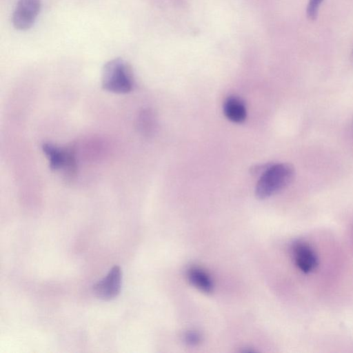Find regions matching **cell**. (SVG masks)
Masks as SVG:
<instances>
[{
    "label": "cell",
    "mask_w": 353,
    "mask_h": 353,
    "mask_svg": "<svg viewBox=\"0 0 353 353\" xmlns=\"http://www.w3.org/2000/svg\"><path fill=\"white\" fill-rule=\"evenodd\" d=\"M294 174V168L289 163L268 165L256 183V197L264 199L278 193L292 181Z\"/></svg>",
    "instance_id": "obj_1"
},
{
    "label": "cell",
    "mask_w": 353,
    "mask_h": 353,
    "mask_svg": "<svg viewBox=\"0 0 353 353\" xmlns=\"http://www.w3.org/2000/svg\"><path fill=\"white\" fill-rule=\"evenodd\" d=\"M42 150L52 170H63L71 174L76 172L77 157L74 147L62 148L50 143H45L42 145Z\"/></svg>",
    "instance_id": "obj_3"
},
{
    "label": "cell",
    "mask_w": 353,
    "mask_h": 353,
    "mask_svg": "<svg viewBox=\"0 0 353 353\" xmlns=\"http://www.w3.org/2000/svg\"><path fill=\"white\" fill-rule=\"evenodd\" d=\"M184 341L189 345H196L200 343L201 337L199 332L196 331H189L183 336Z\"/></svg>",
    "instance_id": "obj_11"
},
{
    "label": "cell",
    "mask_w": 353,
    "mask_h": 353,
    "mask_svg": "<svg viewBox=\"0 0 353 353\" xmlns=\"http://www.w3.org/2000/svg\"><path fill=\"white\" fill-rule=\"evenodd\" d=\"M294 262L298 268L304 273L314 270L318 265L316 255L306 243L296 241L292 245Z\"/></svg>",
    "instance_id": "obj_6"
},
{
    "label": "cell",
    "mask_w": 353,
    "mask_h": 353,
    "mask_svg": "<svg viewBox=\"0 0 353 353\" xmlns=\"http://www.w3.org/2000/svg\"><path fill=\"white\" fill-rule=\"evenodd\" d=\"M223 112L230 121L234 123L243 122L247 116L243 101L236 96L228 97L223 104Z\"/></svg>",
    "instance_id": "obj_7"
},
{
    "label": "cell",
    "mask_w": 353,
    "mask_h": 353,
    "mask_svg": "<svg viewBox=\"0 0 353 353\" xmlns=\"http://www.w3.org/2000/svg\"><path fill=\"white\" fill-rule=\"evenodd\" d=\"M122 283V271L118 265L113 266L107 275L97 281L92 286L95 296L102 300L109 301L120 293Z\"/></svg>",
    "instance_id": "obj_4"
},
{
    "label": "cell",
    "mask_w": 353,
    "mask_h": 353,
    "mask_svg": "<svg viewBox=\"0 0 353 353\" xmlns=\"http://www.w3.org/2000/svg\"><path fill=\"white\" fill-rule=\"evenodd\" d=\"M323 0H309L306 8L307 17L312 20L316 19Z\"/></svg>",
    "instance_id": "obj_10"
},
{
    "label": "cell",
    "mask_w": 353,
    "mask_h": 353,
    "mask_svg": "<svg viewBox=\"0 0 353 353\" xmlns=\"http://www.w3.org/2000/svg\"><path fill=\"white\" fill-rule=\"evenodd\" d=\"M101 85L103 90L115 94L132 91L134 79L130 65L121 58L108 61L103 68Z\"/></svg>",
    "instance_id": "obj_2"
},
{
    "label": "cell",
    "mask_w": 353,
    "mask_h": 353,
    "mask_svg": "<svg viewBox=\"0 0 353 353\" xmlns=\"http://www.w3.org/2000/svg\"><path fill=\"white\" fill-rule=\"evenodd\" d=\"M41 9L40 0H19L12 14L14 27L20 30L30 28Z\"/></svg>",
    "instance_id": "obj_5"
},
{
    "label": "cell",
    "mask_w": 353,
    "mask_h": 353,
    "mask_svg": "<svg viewBox=\"0 0 353 353\" xmlns=\"http://www.w3.org/2000/svg\"><path fill=\"white\" fill-rule=\"evenodd\" d=\"M187 277L190 283L205 293H210L214 283L209 274L199 267L192 266L187 270Z\"/></svg>",
    "instance_id": "obj_8"
},
{
    "label": "cell",
    "mask_w": 353,
    "mask_h": 353,
    "mask_svg": "<svg viewBox=\"0 0 353 353\" xmlns=\"http://www.w3.org/2000/svg\"><path fill=\"white\" fill-rule=\"evenodd\" d=\"M139 125L144 132H150L155 125V118L153 113L149 110L143 111L139 116Z\"/></svg>",
    "instance_id": "obj_9"
}]
</instances>
